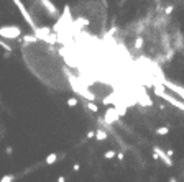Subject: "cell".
I'll return each instance as SVG.
<instances>
[{
  "mask_svg": "<svg viewBox=\"0 0 184 182\" xmlns=\"http://www.w3.org/2000/svg\"><path fill=\"white\" fill-rule=\"evenodd\" d=\"M53 35V31H51V28L48 26H41V28H36V31H34V36L38 39H44V41H48V38Z\"/></svg>",
  "mask_w": 184,
  "mask_h": 182,
  "instance_id": "5b68a950",
  "label": "cell"
},
{
  "mask_svg": "<svg viewBox=\"0 0 184 182\" xmlns=\"http://www.w3.org/2000/svg\"><path fill=\"white\" fill-rule=\"evenodd\" d=\"M161 85H163V87H166V89H169V90H172V92H176V94L184 100V89H181L179 85H176V84H172V82H168L166 79H164V82L161 84Z\"/></svg>",
  "mask_w": 184,
  "mask_h": 182,
  "instance_id": "8992f818",
  "label": "cell"
},
{
  "mask_svg": "<svg viewBox=\"0 0 184 182\" xmlns=\"http://www.w3.org/2000/svg\"><path fill=\"white\" fill-rule=\"evenodd\" d=\"M154 92H156V95H158V97H161V99H164L166 102H169V104H172V105H176V107H177V109H181V110L184 112V104H182V102H179V100H177L176 97H172V95H168V94H166V92H164V90H163V85H159V84H156V85H154Z\"/></svg>",
  "mask_w": 184,
  "mask_h": 182,
  "instance_id": "6da1fadb",
  "label": "cell"
},
{
  "mask_svg": "<svg viewBox=\"0 0 184 182\" xmlns=\"http://www.w3.org/2000/svg\"><path fill=\"white\" fill-rule=\"evenodd\" d=\"M0 48L2 49H5V53H13V46H10L8 43H5V41H2V39H0Z\"/></svg>",
  "mask_w": 184,
  "mask_h": 182,
  "instance_id": "30bf717a",
  "label": "cell"
},
{
  "mask_svg": "<svg viewBox=\"0 0 184 182\" xmlns=\"http://www.w3.org/2000/svg\"><path fill=\"white\" fill-rule=\"evenodd\" d=\"M166 154H168V156L171 158L172 154H174V151H172V149H168V151H166Z\"/></svg>",
  "mask_w": 184,
  "mask_h": 182,
  "instance_id": "cb8c5ba5",
  "label": "cell"
},
{
  "mask_svg": "<svg viewBox=\"0 0 184 182\" xmlns=\"http://www.w3.org/2000/svg\"><path fill=\"white\" fill-rule=\"evenodd\" d=\"M0 36L2 38H7V39H15V38H20L21 36V30L18 26H0Z\"/></svg>",
  "mask_w": 184,
  "mask_h": 182,
  "instance_id": "7a4b0ae2",
  "label": "cell"
},
{
  "mask_svg": "<svg viewBox=\"0 0 184 182\" xmlns=\"http://www.w3.org/2000/svg\"><path fill=\"white\" fill-rule=\"evenodd\" d=\"M115 156H117V151H113V149H108V151L104 153V158L105 159H113Z\"/></svg>",
  "mask_w": 184,
  "mask_h": 182,
  "instance_id": "4fadbf2b",
  "label": "cell"
},
{
  "mask_svg": "<svg viewBox=\"0 0 184 182\" xmlns=\"http://www.w3.org/2000/svg\"><path fill=\"white\" fill-rule=\"evenodd\" d=\"M108 138V135H107V131H105V130H95V140L97 141H105Z\"/></svg>",
  "mask_w": 184,
  "mask_h": 182,
  "instance_id": "ba28073f",
  "label": "cell"
},
{
  "mask_svg": "<svg viewBox=\"0 0 184 182\" xmlns=\"http://www.w3.org/2000/svg\"><path fill=\"white\" fill-rule=\"evenodd\" d=\"M153 153H156V154H158V158H159L161 161H163V162H164L168 167H172V166H174V162H172V159H171L168 154H166V151H163L161 148L154 146V148H153Z\"/></svg>",
  "mask_w": 184,
  "mask_h": 182,
  "instance_id": "277c9868",
  "label": "cell"
},
{
  "mask_svg": "<svg viewBox=\"0 0 184 182\" xmlns=\"http://www.w3.org/2000/svg\"><path fill=\"white\" fill-rule=\"evenodd\" d=\"M12 153H13V148H12V146H7V148H5V154H7V156H10Z\"/></svg>",
  "mask_w": 184,
  "mask_h": 182,
  "instance_id": "d6986e66",
  "label": "cell"
},
{
  "mask_svg": "<svg viewBox=\"0 0 184 182\" xmlns=\"http://www.w3.org/2000/svg\"><path fill=\"white\" fill-rule=\"evenodd\" d=\"M79 169H80V164H74V166H72V171H74V172H77Z\"/></svg>",
  "mask_w": 184,
  "mask_h": 182,
  "instance_id": "44dd1931",
  "label": "cell"
},
{
  "mask_svg": "<svg viewBox=\"0 0 184 182\" xmlns=\"http://www.w3.org/2000/svg\"><path fill=\"white\" fill-rule=\"evenodd\" d=\"M23 41H25V43H36L38 38L34 35H25V36H23Z\"/></svg>",
  "mask_w": 184,
  "mask_h": 182,
  "instance_id": "7c38bea8",
  "label": "cell"
},
{
  "mask_svg": "<svg viewBox=\"0 0 184 182\" xmlns=\"http://www.w3.org/2000/svg\"><path fill=\"white\" fill-rule=\"evenodd\" d=\"M117 158H118V161H123V159H125L123 151H118V153H117Z\"/></svg>",
  "mask_w": 184,
  "mask_h": 182,
  "instance_id": "ffe728a7",
  "label": "cell"
},
{
  "mask_svg": "<svg viewBox=\"0 0 184 182\" xmlns=\"http://www.w3.org/2000/svg\"><path fill=\"white\" fill-rule=\"evenodd\" d=\"M58 182H66V177L64 175H59V177H58Z\"/></svg>",
  "mask_w": 184,
  "mask_h": 182,
  "instance_id": "7402d4cb",
  "label": "cell"
},
{
  "mask_svg": "<svg viewBox=\"0 0 184 182\" xmlns=\"http://www.w3.org/2000/svg\"><path fill=\"white\" fill-rule=\"evenodd\" d=\"M41 5H44V8H46V12H48V15H49V16H53V15H56V13H58V8L54 7V3H51V2H46V0H43Z\"/></svg>",
  "mask_w": 184,
  "mask_h": 182,
  "instance_id": "52a82bcc",
  "label": "cell"
},
{
  "mask_svg": "<svg viewBox=\"0 0 184 182\" xmlns=\"http://www.w3.org/2000/svg\"><path fill=\"white\" fill-rule=\"evenodd\" d=\"M168 182H177V179L176 177H169V180Z\"/></svg>",
  "mask_w": 184,
  "mask_h": 182,
  "instance_id": "d4e9b609",
  "label": "cell"
},
{
  "mask_svg": "<svg viewBox=\"0 0 184 182\" xmlns=\"http://www.w3.org/2000/svg\"><path fill=\"white\" fill-rule=\"evenodd\" d=\"M85 138H87V140L95 138V131H94V130H90V131H87V135H85Z\"/></svg>",
  "mask_w": 184,
  "mask_h": 182,
  "instance_id": "ac0fdd59",
  "label": "cell"
},
{
  "mask_svg": "<svg viewBox=\"0 0 184 182\" xmlns=\"http://www.w3.org/2000/svg\"><path fill=\"white\" fill-rule=\"evenodd\" d=\"M15 5H16V7H18V10H20V13L23 15V18H25V21H26V23L28 25H30L31 26V30L33 31H36V25H34V21H33V18H31V16H30V13H28V10L25 8V7H23V3L21 2H18V0H15Z\"/></svg>",
  "mask_w": 184,
  "mask_h": 182,
  "instance_id": "3957f363",
  "label": "cell"
},
{
  "mask_svg": "<svg viewBox=\"0 0 184 182\" xmlns=\"http://www.w3.org/2000/svg\"><path fill=\"white\" fill-rule=\"evenodd\" d=\"M56 161H58V154H56V153H51V154L46 156L44 164H46V166H51V164H54Z\"/></svg>",
  "mask_w": 184,
  "mask_h": 182,
  "instance_id": "9c48e42d",
  "label": "cell"
},
{
  "mask_svg": "<svg viewBox=\"0 0 184 182\" xmlns=\"http://www.w3.org/2000/svg\"><path fill=\"white\" fill-rule=\"evenodd\" d=\"M13 180H15L13 174H7V175H3V177L0 179V182H13Z\"/></svg>",
  "mask_w": 184,
  "mask_h": 182,
  "instance_id": "5bb4252c",
  "label": "cell"
},
{
  "mask_svg": "<svg viewBox=\"0 0 184 182\" xmlns=\"http://www.w3.org/2000/svg\"><path fill=\"white\" fill-rule=\"evenodd\" d=\"M66 104H67L69 107H76V105L79 104V100H77L76 97H71V99H67V100H66Z\"/></svg>",
  "mask_w": 184,
  "mask_h": 182,
  "instance_id": "2e32d148",
  "label": "cell"
},
{
  "mask_svg": "<svg viewBox=\"0 0 184 182\" xmlns=\"http://www.w3.org/2000/svg\"><path fill=\"white\" fill-rule=\"evenodd\" d=\"M151 158L154 159V161H159V158H158V154H156V153H153V154H151Z\"/></svg>",
  "mask_w": 184,
  "mask_h": 182,
  "instance_id": "603a6c76",
  "label": "cell"
},
{
  "mask_svg": "<svg viewBox=\"0 0 184 182\" xmlns=\"http://www.w3.org/2000/svg\"><path fill=\"white\" fill-rule=\"evenodd\" d=\"M174 12V5H168V7L164 8V15H171Z\"/></svg>",
  "mask_w": 184,
  "mask_h": 182,
  "instance_id": "e0dca14e",
  "label": "cell"
},
{
  "mask_svg": "<svg viewBox=\"0 0 184 182\" xmlns=\"http://www.w3.org/2000/svg\"><path fill=\"white\" fill-rule=\"evenodd\" d=\"M87 109H89L92 113H97V112H99V107H97L94 102H89V104H87Z\"/></svg>",
  "mask_w": 184,
  "mask_h": 182,
  "instance_id": "9a60e30c",
  "label": "cell"
},
{
  "mask_svg": "<svg viewBox=\"0 0 184 182\" xmlns=\"http://www.w3.org/2000/svg\"><path fill=\"white\" fill-rule=\"evenodd\" d=\"M169 133V127H159V128H156V135H159V136H166Z\"/></svg>",
  "mask_w": 184,
  "mask_h": 182,
  "instance_id": "8fae6325",
  "label": "cell"
}]
</instances>
